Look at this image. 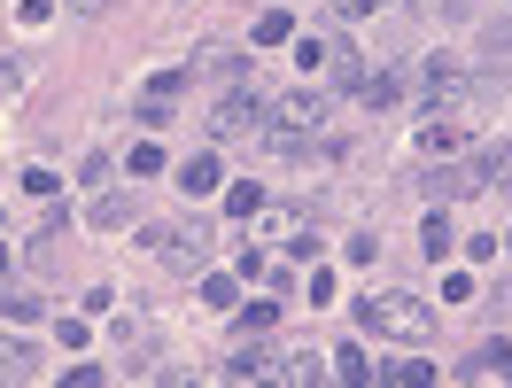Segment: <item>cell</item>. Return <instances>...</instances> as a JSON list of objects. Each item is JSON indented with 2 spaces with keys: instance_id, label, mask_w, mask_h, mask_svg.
Masks as SVG:
<instances>
[{
  "instance_id": "cell-25",
  "label": "cell",
  "mask_w": 512,
  "mask_h": 388,
  "mask_svg": "<svg viewBox=\"0 0 512 388\" xmlns=\"http://www.w3.org/2000/svg\"><path fill=\"white\" fill-rule=\"evenodd\" d=\"M0 78H8V63H0Z\"/></svg>"
},
{
  "instance_id": "cell-2",
  "label": "cell",
  "mask_w": 512,
  "mask_h": 388,
  "mask_svg": "<svg viewBox=\"0 0 512 388\" xmlns=\"http://www.w3.org/2000/svg\"><path fill=\"white\" fill-rule=\"evenodd\" d=\"M140 249H148L156 264H171V272H202V264H210V233L202 226H148Z\"/></svg>"
},
{
  "instance_id": "cell-14",
  "label": "cell",
  "mask_w": 512,
  "mask_h": 388,
  "mask_svg": "<svg viewBox=\"0 0 512 388\" xmlns=\"http://www.w3.org/2000/svg\"><path fill=\"white\" fill-rule=\"evenodd\" d=\"M326 365H334V373H342V381H357V388L373 381V365H365V357H357V342H342V350L326 357Z\"/></svg>"
},
{
  "instance_id": "cell-9",
  "label": "cell",
  "mask_w": 512,
  "mask_h": 388,
  "mask_svg": "<svg viewBox=\"0 0 512 388\" xmlns=\"http://www.w3.org/2000/svg\"><path fill=\"white\" fill-rule=\"evenodd\" d=\"M86 218H94L101 233H117V226H132V202H125V194H94V210H86Z\"/></svg>"
},
{
  "instance_id": "cell-15",
  "label": "cell",
  "mask_w": 512,
  "mask_h": 388,
  "mask_svg": "<svg viewBox=\"0 0 512 388\" xmlns=\"http://www.w3.org/2000/svg\"><path fill=\"white\" fill-rule=\"evenodd\" d=\"M32 365H39V357L24 350V342H0V381H24Z\"/></svg>"
},
{
  "instance_id": "cell-21",
  "label": "cell",
  "mask_w": 512,
  "mask_h": 388,
  "mask_svg": "<svg viewBox=\"0 0 512 388\" xmlns=\"http://www.w3.org/2000/svg\"><path fill=\"white\" fill-rule=\"evenodd\" d=\"M388 381H404V388H427V381H435V365H388Z\"/></svg>"
},
{
  "instance_id": "cell-17",
  "label": "cell",
  "mask_w": 512,
  "mask_h": 388,
  "mask_svg": "<svg viewBox=\"0 0 512 388\" xmlns=\"http://www.w3.org/2000/svg\"><path fill=\"white\" fill-rule=\"evenodd\" d=\"M202 303H218V311H233V280H225V272H202Z\"/></svg>"
},
{
  "instance_id": "cell-13",
  "label": "cell",
  "mask_w": 512,
  "mask_h": 388,
  "mask_svg": "<svg viewBox=\"0 0 512 388\" xmlns=\"http://www.w3.org/2000/svg\"><path fill=\"white\" fill-rule=\"evenodd\" d=\"M326 365H319V350H288L280 357V381H319Z\"/></svg>"
},
{
  "instance_id": "cell-11",
  "label": "cell",
  "mask_w": 512,
  "mask_h": 388,
  "mask_svg": "<svg viewBox=\"0 0 512 388\" xmlns=\"http://www.w3.org/2000/svg\"><path fill=\"white\" fill-rule=\"evenodd\" d=\"M179 187L210 194V187H218V156H187V163H179Z\"/></svg>"
},
{
  "instance_id": "cell-22",
  "label": "cell",
  "mask_w": 512,
  "mask_h": 388,
  "mask_svg": "<svg viewBox=\"0 0 512 388\" xmlns=\"http://www.w3.org/2000/svg\"><path fill=\"white\" fill-rule=\"evenodd\" d=\"M303 295H311V303H334V272H326V264H319V272L303 280Z\"/></svg>"
},
{
  "instance_id": "cell-6",
  "label": "cell",
  "mask_w": 512,
  "mask_h": 388,
  "mask_svg": "<svg viewBox=\"0 0 512 388\" xmlns=\"http://www.w3.org/2000/svg\"><path fill=\"white\" fill-rule=\"evenodd\" d=\"M210 132H218V140H249V132H256V101L249 94H225L218 117H210Z\"/></svg>"
},
{
  "instance_id": "cell-7",
  "label": "cell",
  "mask_w": 512,
  "mask_h": 388,
  "mask_svg": "<svg viewBox=\"0 0 512 388\" xmlns=\"http://www.w3.org/2000/svg\"><path fill=\"white\" fill-rule=\"evenodd\" d=\"M396 94H404V78H396V70H365V78H357V101H365V109H388Z\"/></svg>"
},
{
  "instance_id": "cell-16",
  "label": "cell",
  "mask_w": 512,
  "mask_h": 388,
  "mask_svg": "<svg viewBox=\"0 0 512 388\" xmlns=\"http://www.w3.org/2000/svg\"><path fill=\"white\" fill-rule=\"evenodd\" d=\"M280 326V303H241V334H272Z\"/></svg>"
},
{
  "instance_id": "cell-8",
  "label": "cell",
  "mask_w": 512,
  "mask_h": 388,
  "mask_svg": "<svg viewBox=\"0 0 512 388\" xmlns=\"http://www.w3.org/2000/svg\"><path fill=\"white\" fill-rule=\"evenodd\" d=\"M233 381H280V357H264V350H241L233 365H225Z\"/></svg>"
},
{
  "instance_id": "cell-12",
  "label": "cell",
  "mask_w": 512,
  "mask_h": 388,
  "mask_svg": "<svg viewBox=\"0 0 512 388\" xmlns=\"http://www.w3.org/2000/svg\"><path fill=\"white\" fill-rule=\"evenodd\" d=\"M256 210H264V187H256V179H241V187L225 194V218H256Z\"/></svg>"
},
{
  "instance_id": "cell-18",
  "label": "cell",
  "mask_w": 512,
  "mask_h": 388,
  "mask_svg": "<svg viewBox=\"0 0 512 388\" xmlns=\"http://www.w3.org/2000/svg\"><path fill=\"white\" fill-rule=\"evenodd\" d=\"M163 171V148H148V140H140V148H132V179H156Z\"/></svg>"
},
{
  "instance_id": "cell-23",
  "label": "cell",
  "mask_w": 512,
  "mask_h": 388,
  "mask_svg": "<svg viewBox=\"0 0 512 388\" xmlns=\"http://www.w3.org/2000/svg\"><path fill=\"white\" fill-rule=\"evenodd\" d=\"M326 8H334V16H373L381 0H326Z\"/></svg>"
},
{
  "instance_id": "cell-4",
  "label": "cell",
  "mask_w": 512,
  "mask_h": 388,
  "mask_svg": "<svg viewBox=\"0 0 512 388\" xmlns=\"http://www.w3.org/2000/svg\"><path fill=\"white\" fill-rule=\"evenodd\" d=\"M419 187H427V202L443 210V202H458V194H481V179H474V163H443V171H427Z\"/></svg>"
},
{
  "instance_id": "cell-10",
  "label": "cell",
  "mask_w": 512,
  "mask_h": 388,
  "mask_svg": "<svg viewBox=\"0 0 512 388\" xmlns=\"http://www.w3.org/2000/svg\"><path fill=\"white\" fill-rule=\"evenodd\" d=\"M419 249H427V257H435V264H443L450 249H458V233H450V218H443V210H435V218L419 226Z\"/></svg>"
},
{
  "instance_id": "cell-20",
  "label": "cell",
  "mask_w": 512,
  "mask_h": 388,
  "mask_svg": "<svg viewBox=\"0 0 512 388\" xmlns=\"http://www.w3.org/2000/svg\"><path fill=\"white\" fill-rule=\"evenodd\" d=\"M256 39H264V47H280V39H288V16H280V8H272V16H256Z\"/></svg>"
},
{
  "instance_id": "cell-5",
  "label": "cell",
  "mask_w": 512,
  "mask_h": 388,
  "mask_svg": "<svg viewBox=\"0 0 512 388\" xmlns=\"http://www.w3.org/2000/svg\"><path fill=\"white\" fill-rule=\"evenodd\" d=\"M272 117H280L288 132H319L326 125V94H280V101H272Z\"/></svg>"
},
{
  "instance_id": "cell-19",
  "label": "cell",
  "mask_w": 512,
  "mask_h": 388,
  "mask_svg": "<svg viewBox=\"0 0 512 388\" xmlns=\"http://www.w3.org/2000/svg\"><path fill=\"white\" fill-rule=\"evenodd\" d=\"M202 70H210L218 86H241V55H210V63H202Z\"/></svg>"
},
{
  "instance_id": "cell-1",
  "label": "cell",
  "mask_w": 512,
  "mask_h": 388,
  "mask_svg": "<svg viewBox=\"0 0 512 388\" xmlns=\"http://www.w3.org/2000/svg\"><path fill=\"white\" fill-rule=\"evenodd\" d=\"M357 326L381 334V342H404V350L435 342V311H427L419 295H365V303H357Z\"/></svg>"
},
{
  "instance_id": "cell-3",
  "label": "cell",
  "mask_w": 512,
  "mask_h": 388,
  "mask_svg": "<svg viewBox=\"0 0 512 388\" xmlns=\"http://www.w3.org/2000/svg\"><path fill=\"white\" fill-rule=\"evenodd\" d=\"M272 241H280V249H288V257H311V249H319V226H311V210H272Z\"/></svg>"
},
{
  "instance_id": "cell-24",
  "label": "cell",
  "mask_w": 512,
  "mask_h": 388,
  "mask_svg": "<svg viewBox=\"0 0 512 388\" xmlns=\"http://www.w3.org/2000/svg\"><path fill=\"white\" fill-rule=\"evenodd\" d=\"M78 8H86V16H94V8H109V0H78Z\"/></svg>"
}]
</instances>
